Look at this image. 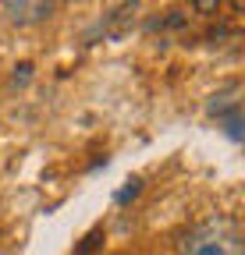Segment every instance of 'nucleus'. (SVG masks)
<instances>
[{"label":"nucleus","mask_w":245,"mask_h":255,"mask_svg":"<svg viewBox=\"0 0 245 255\" xmlns=\"http://www.w3.org/2000/svg\"><path fill=\"white\" fill-rule=\"evenodd\" d=\"M135 14H139V4H117V7H110V11L96 21V28L89 32V39H93V36H103V39H110V43H121V39L132 32Z\"/></svg>","instance_id":"2"},{"label":"nucleus","mask_w":245,"mask_h":255,"mask_svg":"<svg viewBox=\"0 0 245 255\" xmlns=\"http://www.w3.org/2000/svg\"><path fill=\"white\" fill-rule=\"evenodd\" d=\"M238 92H242L238 85H228L224 92H217V96H210V103H206V114L221 121V117H228L231 110H238Z\"/></svg>","instance_id":"4"},{"label":"nucleus","mask_w":245,"mask_h":255,"mask_svg":"<svg viewBox=\"0 0 245 255\" xmlns=\"http://www.w3.org/2000/svg\"><path fill=\"white\" fill-rule=\"evenodd\" d=\"M57 7L53 4H43V0H7L4 4V14L7 21L14 25H36V21H46Z\"/></svg>","instance_id":"3"},{"label":"nucleus","mask_w":245,"mask_h":255,"mask_svg":"<svg viewBox=\"0 0 245 255\" xmlns=\"http://www.w3.org/2000/svg\"><path fill=\"white\" fill-rule=\"evenodd\" d=\"M228 36H235V32H231L228 25H221V28H213V32H210V36H206V39H210V43H224Z\"/></svg>","instance_id":"10"},{"label":"nucleus","mask_w":245,"mask_h":255,"mask_svg":"<svg viewBox=\"0 0 245 255\" xmlns=\"http://www.w3.org/2000/svg\"><path fill=\"white\" fill-rule=\"evenodd\" d=\"M100 245H103V231H100V227H93V231H89V234H85V238L78 241L75 255H93V252H96Z\"/></svg>","instance_id":"5"},{"label":"nucleus","mask_w":245,"mask_h":255,"mask_svg":"<svg viewBox=\"0 0 245 255\" xmlns=\"http://www.w3.org/2000/svg\"><path fill=\"white\" fill-rule=\"evenodd\" d=\"M28 82H32V64L21 60L18 68H14V75H11V85H14V89H25Z\"/></svg>","instance_id":"8"},{"label":"nucleus","mask_w":245,"mask_h":255,"mask_svg":"<svg viewBox=\"0 0 245 255\" xmlns=\"http://www.w3.org/2000/svg\"><path fill=\"white\" fill-rule=\"evenodd\" d=\"M192 11H196V14H206V18H213V14L221 11V4H217V0H196Z\"/></svg>","instance_id":"9"},{"label":"nucleus","mask_w":245,"mask_h":255,"mask_svg":"<svg viewBox=\"0 0 245 255\" xmlns=\"http://www.w3.org/2000/svg\"><path fill=\"white\" fill-rule=\"evenodd\" d=\"M221 121H224L228 138H231V142H242V135H245V131H242V110H231V114H228V117H221Z\"/></svg>","instance_id":"6"},{"label":"nucleus","mask_w":245,"mask_h":255,"mask_svg":"<svg viewBox=\"0 0 245 255\" xmlns=\"http://www.w3.org/2000/svg\"><path fill=\"white\" fill-rule=\"evenodd\" d=\"M139 191H142V177H128V181H125V188L117 191V206H128V202L139 195Z\"/></svg>","instance_id":"7"},{"label":"nucleus","mask_w":245,"mask_h":255,"mask_svg":"<svg viewBox=\"0 0 245 255\" xmlns=\"http://www.w3.org/2000/svg\"><path fill=\"white\" fill-rule=\"evenodd\" d=\"M178 255H245L242 223L228 213H213L181 234Z\"/></svg>","instance_id":"1"}]
</instances>
